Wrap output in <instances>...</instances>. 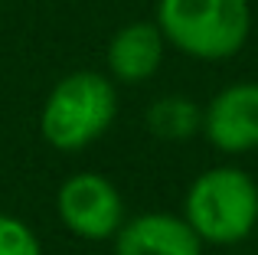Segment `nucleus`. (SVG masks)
Listing matches in <instances>:
<instances>
[{
    "instance_id": "f257e3e1",
    "label": "nucleus",
    "mask_w": 258,
    "mask_h": 255,
    "mask_svg": "<svg viewBox=\"0 0 258 255\" xmlns=\"http://www.w3.org/2000/svg\"><path fill=\"white\" fill-rule=\"evenodd\" d=\"M164 39L189 59H229L248 43L252 7L248 0H157Z\"/></svg>"
},
{
    "instance_id": "f03ea898",
    "label": "nucleus",
    "mask_w": 258,
    "mask_h": 255,
    "mask_svg": "<svg viewBox=\"0 0 258 255\" xmlns=\"http://www.w3.org/2000/svg\"><path fill=\"white\" fill-rule=\"evenodd\" d=\"M118 115V89L108 76L79 69L52 85L39 115V134L56 151H82L111 128Z\"/></svg>"
},
{
    "instance_id": "7ed1b4c3",
    "label": "nucleus",
    "mask_w": 258,
    "mask_h": 255,
    "mask_svg": "<svg viewBox=\"0 0 258 255\" xmlns=\"http://www.w3.org/2000/svg\"><path fill=\"white\" fill-rule=\"evenodd\" d=\"M183 219L203 242H242L258 223V183L239 167H213L189 183Z\"/></svg>"
},
{
    "instance_id": "20e7f679",
    "label": "nucleus",
    "mask_w": 258,
    "mask_h": 255,
    "mask_svg": "<svg viewBox=\"0 0 258 255\" xmlns=\"http://www.w3.org/2000/svg\"><path fill=\"white\" fill-rule=\"evenodd\" d=\"M56 213L72 236L101 242V239H114V232L121 229L124 200L108 177L85 170L62 180L56 193Z\"/></svg>"
},
{
    "instance_id": "39448f33",
    "label": "nucleus",
    "mask_w": 258,
    "mask_h": 255,
    "mask_svg": "<svg viewBox=\"0 0 258 255\" xmlns=\"http://www.w3.org/2000/svg\"><path fill=\"white\" fill-rule=\"evenodd\" d=\"M203 131L222 154H248L258 147V82H232L216 92L203 111Z\"/></svg>"
},
{
    "instance_id": "423d86ee",
    "label": "nucleus",
    "mask_w": 258,
    "mask_h": 255,
    "mask_svg": "<svg viewBox=\"0 0 258 255\" xmlns=\"http://www.w3.org/2000/svg\"><path fill=\"white\" fill-rule=\"evenodd\" d=\"M114 255H203V239L173 213H141L114 232Z\"/></svg>"
},
{
    "instance_id": "0eeeda50",
    "label": "nucleus",
    "mask_w": 258,
    "mask_h": 255,
    "mask_svg": "<svg viewBox=\"0 0 258 255\" xmlns=\"http://www.w3.org/2000/svg\"><path fill=\"white\" fill-rule=\"evenodd\" d=\"M164 33L157 23L147 20H134V23L121 26L108 43V72L111 79L124 85L147 82L164 62Z\"/></svg>"
},
{
    "instance_id": "6e6552de",
    "label": "nucleus",
    "mask_w": 258,
    "mask_h": 255,
    "mask_svg": "<svg viewBox=\"0 0 258 255\" xmlns=\"http://www.w3.org/2000/svg\"><path fill=\"white\" fill-rule=\"evenodd\" d=\"M144 124L160 141H189L203 131V108L186 95H164L147 108Z\"/></svg>"
},
{
    "instance_id": "1a4fd4ad",
    "label": "nucleus",
    "mask_w": 258,
    "mask_h": 255,
    "mask_svg": "<svg viewBox=\"0 0 258 255\" xmlns=\"http://www.w3.org/2000/svg\"><path fill=\"white\" fill-rule=\"evenodd\" d=\"M0 255H43V245L20 216L0 213Z\"/></svg>"
}]
</instances>
